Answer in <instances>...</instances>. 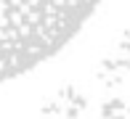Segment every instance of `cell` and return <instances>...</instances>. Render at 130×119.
<instances>
[{"mask_svg":"<svg viewBox=\"0 0 130 119\" xmlns=\"http://www.w3.org/2000/svg\"><path fill=\"white\" fill-rule=\"evenodd\" d=\"M101 0H0V82L27 74L85 27Z\"/></svg>","mask_w":130,"mask_h":119,"instance_id":"6da1fadb","label":"cell"}]
</instances>
